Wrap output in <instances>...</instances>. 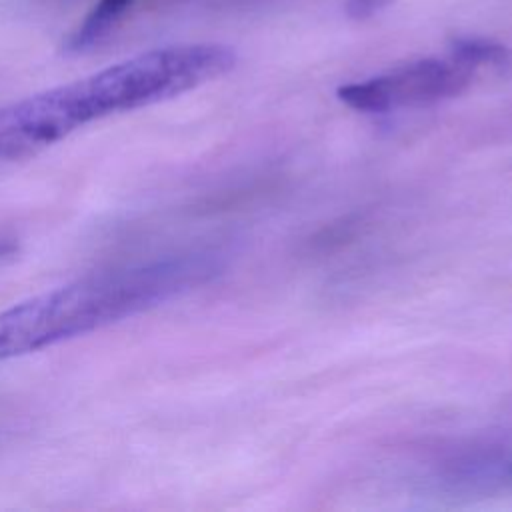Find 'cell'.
<instances>
[{
    "mask_svg": "<svg viewBox=\"0 0 512 512\" xmlns=\"http://www.w3.org/2000/svg\"><path fill=\"white\" fill-rule=\"evenodd\" d=\"M128 2L130 0H100L88 14L84 24L72 36V46L80 50L94 44L120 18Z\"/></svg>",
    "mask_w": 512,
    "mask_h": 512,
    "instance_id": "obj_4",
    "label": "cell"
},
{
    "mask_svg": "<svg viewBox=\"0 0 512 512\" xmlns=\"http://www.w3.org/2000/svg\"><path fill=\"white\" fill-rule=\"evenodd\" d=\"M386 0H354L352 10H356L358 14H364L366 10H374L378 6H382Z\"/></svg>",
    "mask_w": 512,
    "mask_h": 512,
    "instance_id": "obj_5",
    "label": "cell"
},
{
    "mask_svg": "<svg viewBox=\"0 0 512 512\" xmlns=\"http://www.w3.org/2000/svg\"><path fill=\"white\" fill-rule=\"evenodd\" d=\"M14 250H16V244H14V240H6V238H0V260H2V258H8V256H12V254H14Z\"/></svg>",
    "mask_w": 512,
    "mask_h": 512,
    "instance_id": "obj_6",
    "label": "cell"
},
{
    "mask_svg": "<svg viewBox=\"0 0 512 512\" xmlns=\"http://www.w3.org/2000/svg\"><path fill=\"white\" fill-rule=\"evenodd\" d=\"M216 254H182L96 272L0 312V360L82 336L212 280Z\"/></svg>",
    "mask_w": 512,
    "mask_h": 512,
    "instance_id": "obj_2",
    "label": "cell"
},
{
    "mask_svg": "<svg viewBox=\"0 0 512 512\" xmlns=\"http://www.w3.org/2000/svg\"><path fill=\"white\" fill-rule=\"evenodd\" d=\"M478 74L476 64L454 46L448 58L408 62L374 78L346 84L338 90V96L360 112H388L458 96Z\"/></svg>",
    "mask_w": 512,
    "mask_h": 512,
    "instance_id": "obj_3",
    "label": "cell"
},
{
    "mask_svg": "<svg viewBox=\"0 0 512 512\" xmlns=\"http://www.w3.org/2000/svg\"><path fill=\"white\" fill-rule=\"evenodd\" d=\"M508 472L512 474V460H510V464H508Z\"/></svg>",
    "mask_w": 512,
    "mask_h": 512,
    "instance_id": "obj_7",
    "label": "cell"
},
{
    "mask_svg": "<svg viewBox=\"0 0 512 512\" xmlns=\"http://www.w3.org/2000/svg\"><path fill=\"white\" fill-rule=\"evenodd\" d=\"M234 62V50L222 44L164 46L0 106V160L34 154L110 114L180 96L224 76Z\"/></svg>",
    "mask_w": 512,
    "mask_h": 512,
    "instance_id": "obj_1",
    "label": "cell"
}]
</instances>
